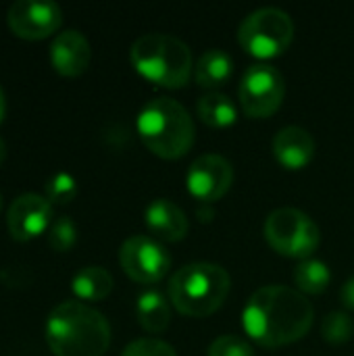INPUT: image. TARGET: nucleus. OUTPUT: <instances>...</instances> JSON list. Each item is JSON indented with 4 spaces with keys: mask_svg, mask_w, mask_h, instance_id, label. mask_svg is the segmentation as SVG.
<instances>
[{
    "mask_svg": "<svg viewBox=\"0 0 354 356\" xmlns=\"http://www.w3.org/2000/svg\"><path fill=\"white\" fill-rule=\"evenodd\" d=\"M315 321L313 305L288 286H263L246 302L242 325L248 338L265 348L303 340Z\"/></svg>",
    "mask_w": 354,
    "mask_h": 356,
    "instance_id": "nucleus-1",
    "label": "nucleus"
},
{
    "mask_svg": "<svg viewBox=\"0 0 354 356\" xmlns=\"http://www.w3.org/2000/svg\"><path fill=\"white\" fill-rule=\"evenodd\" d=\"M54 356H104L111 346V325L94 307L67 300L56 305L44 327Z\"/></svg>",
    "mask_w": 354,
    "mask_h": 356,
    "instance_id": "nucleus-2",
    "label": "nucleus"
},
{
    "mask_svg": "<svg viewBox=\"0 0 354 356\" xmlns=\"http://www.w3.org/2000/svg\"><path fill=\"white\" fill-rule=\"evenodd\" d=\"M144 146L167 161H177L190 152L196 129L188 111L173 98L159 96L148 100L136 121Z\"/></svg>",
    "mask_w": 354,
    "mask_h": 356,
    "instance_id": "nucleus-3",
    "label": "nucleus"
},
{
    "mask_svg": "<svg viewBox=\"0 0 354 356\" xmlns=\"http://www.w3.org/2000/svg\"><path fill=\"white\" fill-rule=\"evenodd\" d=\"M230 288V273L221 265L190 263L177 269L169 280V300L177 313L204 319L223 307Z\"/></svg>",
    "mask_w": 354,
    "mask_h": 356,
    "instance_id": "nucleus-4",
    "label": "nucleus"
},
{
    "mask_svg": "<svg viewBox=\"0 0 354 356\" xmlns=\"http://www.w3.org/2000/svg\"><path fill=\"white\" fill-rule=\"evenodd\" d=\"M129 58L144 79L167 90L184 88L194 71L190 46L169 33L140 35L131 44Z\"/></svg>",
    "mask_w": 354,
    "mask_h": 356,
    "instance_id": "nucleus-5",
    "label": "nucleus"
},
{
    "mask_svg": "<svg viewBox=\"0 0 354 356\" xmlns=\"http://www.w3.org/2000/svg\"><path fill=\"white\" fill-rule=\"evenodd\" d=\"M294 40L290 15L275 6L252 10L238 27L240 46L255 58H275L284 54Z\"/></svg>",
    "mask_w": 354,
    "mask_h": 356,
    "instance_id": "nucleus-6",
    "label": "nucleus"
},
{
    "mask_svg": "<svg viewBox=\"0 0 354 356\" xmlns=\"http://www.w3.org/2000/svg\"><path fill=\"white\" fill-rule=\"evenodd\" d=\"M267 244L282 257L309 259L321 244L319 225L303 211L284 207L269 213L263 227Z\"/></svg>",
    "mask_w": 354,
    "mask_h": 356,
    "instance_id": "nucleus-7",
    "label": "nucleus"
},
{
    "mask_svg": "<svg viewBox=\"0 0 354 356\" xmlns=\"http://www.w3.org/2000/svg\"><path fill=\"white\" fill-rule=\"evenodd\" d=\"M240 106L250 119L275 115L286 96V79L280 69L267 63L250 65L240 79Z\"/></svg>",
    "mask_w": 354,
    "mask_h": 356,
    "instance_id": "nucleus-8",
    "label": "nucleus"
},
{
    "mask_svg": "<svg viewBox=\"0 0 354 356\" xmlns=\"http://www.w3.org/2000/svg\"><path fill=\"white\" fill-rule=\"evenodd\" d=\"M121 269L136 284H156L171 267V254L150 236H131L119 248Z\"/></svg>",
    "mask_w": 354,
    "mask_h": 356,
    "instance_id": "nucleus-9",
    "label": "nucleus"
},
{
    "mask_svg": "<svg viewBox=\"0 0 354 356\" xmlns=\"http://www.w3.org/2000/svg\"><path fill=\"white\" fill-rule=\"evenodd\" d=\"M232 184H234V167L221 154L198 156L186 173L188 192L202 204H211L223 198L232 188Z\"/></svg>",
    "mask_w": 354,
    "mask_h": 356,
    "instance_id": "nucleus-10",
    "label": "nucleus"
},
{
    "mask_svg": "<svg viewBox=\"0 0 354 356\" xmlns=\"http://www.w3.org/2000/svg\"><path fill=\"white\" fill-rule=\"evenodd\" d=\"M6 21L19 38L40 40L61 27L63 10L54 0H17L10 4Z\"/></svg>",
    "mask_w": 354,
    "mask_h": 356,
    "instance_id": "nucleus-11",
    "label": "nucleus"
},
{
    "mask_svg": "<svg viewBox=\"0 0 354 356\" xmlns=\"http://www.w3.org/2000/svg\"><path fill=\"white\" fill-rule=\"evenodd\" d=\"M52 221V202L35 192H25L17 196L6 215L8 234L19 242L33 240L40 234L48 232Z\"/></svg>",
    "mask_w": 354,
    "mask_h": 356,
    "instance_id": "nucleus-12",
    "label": "nucleus"
},
{
    "mask_svg": "<svg viewBox=\"0 0 354 356\" xmlns=\"http://www.w3.org/2000/svg\"><path fill=\"white\" fill-rule=\"evenodd\" d=\"M92 58V48L88 38L77 29L61 31L50 46V60L52 67L67 77L81 75Z\"/></svg>",
    "mask_w": 354,
    "mask_h": 356,
    "instance_id": "nucleus-13",
    "label": "nucleus"
},
{
    "mask_svg": "<svg viewBox=\"0 0 354 356\" xmlns=\"http://www.w3.org/2000/svg\"><path fill=\"white\" fill-rule=\"evenodd\" d=\"M271 148L277 163L290 171L305 169L315 159V140L305 127L298 125H288L280 129L273 138Z\"/></svg>",
    "mask_w": 354,
    "mask_h": 356,
    "instance_id": "nucleus-14",
    "label": "nucleus"
},
{
    "mask_svg": "<svg viewBox=\"0 0 354 356\" xmlns=\"http://www.w3.org/2000/svg\"><path fill=\"white\" fill-rule=\"evenodd\" d=\"M144 221L152 238L159 242H179L188 236V219L184 211L167 198L152 200L146 207Z\"/></svg>",
    "mask_w": 354,
    "mask_h": 356,
    "instance_id": "nucleus-15",
    "label": "nucleus"
},
{
    "mask_svg": "<svg viewBox=\"0 0 354 356\" xmlns=\"http://www.w3.org/2000/svg\"><path fill=\"white\" fill-rule=\"evenodd\" d=\"M234 75V60L221 48H209L194 65V79L200 88L217 90L225 86Z\"/></svg>",
    "mask_w": 354,
    "mask_h": 356,
    "instance_id": "nucleus-16",
    "label": "nucleus"
},
{
    "mask_svg": "<svg viewBox=\"0 0 354 356\" xmlns=\"http://www.w3.org/2000/svg\"><path fill=\"white\" fill-rule=\"evenodd\" d=\"M136 317L148 334H163L171 325V300L159 290H148L136 302Z\"/></svg>",
    "mask_w": 354,
    "mask_h": 356,
    "instance_id": "nucleus-17",
    "label": "nucleus"
},
{
    "mask_svg": "<svg viewBox=\"0 0 354 356\" xmlns=\"http://www.w3.org/2000/svg\"><path fill=\"white\" fill-rule=\"evenodd\" d=\"M196 113L198 119L213 129H225L238 121V108L223 92H209L200 96L196 102Z\"/></svg>",
    "mask_w": 354,
    "mask_h": 356,
    "instance_id": "nucleus-18",
    "label": "nucleus"
},
{
    "mask_svg": "<svg viewBox=\"0 0 354 356\" xmlns=\"http://www.w3.org/2000/svg\"><path fill=\"white\" fill-rule=\"evenodd\" d=\"M71 290L77 298L88 300V302L104 300L113 290V275L104 267H98V265L81 267L73 275Z\"/></svg>",
    "mask_w": 354,
    "mask_h": 356,
    "instance_id": "nucleus-19",
    "label": "nucleus"
},
{
    "mask_svg": "<svg viewBox=\"0 0 354 356\" xmlns=\"http://www.w3.org/2000/svg\"><path fill=\"white\" fill-rule=\"evenodd\" d=\"M294 282L300 294H323L330 288L332 271L323 261L307 259L294 269Z\"/></svg>",
    "mask_w": 354,
    "mask_h": 356,
    "instance_id": "nucleus-20",
    "label": "nucleus"
},
{
    "mask_svg": "<svg viewBox=\"0 0 354 356\" xmlns=\"http://www.w3.org/2000/svg\"><path fill=\"white\" fill-rule=\"evenodd\" d=\"M321 336L330 344H344L354 336L353 317L344 311H332L321 321Z\"/></svg>",
    "mask_w": 354,
    "mask_h": 356,
    "instance_id": "nucleus-21",
    "label": "nucleus"
},
{
    "mask_svg": "<svg viewBox=\"0 0 354 356\" xmlns=\"http://www.w3.org/2000/svg\"><path fill=\"white\" fill-rule=\"evenodd\" d=\"M77 194V181L73 175L58 171L46 181V198L52 204H67L75 198Z\"/></svg>",
    "mask_w": 354,
    "mask_h": 356,
    "instance_id": "nucleus-22",
    "label": "nucleus"
},
{
    "mask_svg": "<svg viewBox=\"0 0 354 356\" xmlns=\"http://www.w3.org/2000/svg\"><path fill=\"white\" fill-rule=\"evenodd\" d=\"M75 240H77V227L69 217H56L48 227V244L58 252L69 250L75 244Z\"/></svg>",
    "mask_w": 354,
    "mask_h": 356,
    "instance_id": "nucleus-23",
    "label": "nucleus"
},
{
    "mask_svg": "<svg viewBox=\"0 0 354 356\" xmlns=\"http://www.w3.org/2000/svg\"><path fill=\"white\" fill-rule=\"evenodd\" d=\"M121 356H177L175 348L156 338H140L125 346Z\"/></svg>",
    "mask_w": 354,
    "mask_h": 356,
    "instance_id": "nucleus-24",
    "label": "nucleus"
},
{
    "mask_svg": "<svg viewBox=\"0 0 354 356\" xmlns=\"http://www.w3.org/2000/svg\"><path fill=\"white\" fill-rule=\"evenodd\" d=\"M209 356H255V350L238 336H221L209 346Z\"/></svg>",
    "mask_w": 354,
    "mask_h": 356,
    "instance_id": "nucleus-25",
    "label": "nucleus"
},
{
    "mask_svg": "<svg viewBox=\"0 0 354 356\" xmlns=\"http://www.w3.org/2000/svg\"><path fill=\"white\" fill-rule=\"evenodd\" d=\"M342 305L346 307V309H351L354 311V275L342 286Z\"/></svg>",
    "mask_w": 354,
    "mask_h": 356,
    "instance_id": "nucleus-26",
    "label": "nucleus"
},
{
    "mask_svg": "<svg viewBox=\"0 0 354 356\" xmlns=\"http://www.w3.org/2000/svg\"><path fill=\"white\" fill-rule=\"evenodd\" d=\"M4 111H6V100H4L2 88H0V121H2V117H4Z\"/></svg>",
    "mask_w": 354,
    "mask_h": 356,
    "instance_id": "nucleus-27",
    "label": "nucleus"
},
{
    "mask_svg": "<svg viewBox=\"0 0 354 356\" xmlns=\"http://www.w3.org/2000/svg\"><path fill=\"white\" fill-rule=\"evenodd\" d=\"M4 156H6V144H4V140L0 138V163L4 161Z\"/></svg>",
    "mask_w": 354,
    "mask_h": 356,
    "instance_id": "nucleus-28",
    "label": "nucleus"
},
{
    "mask_svg": "<svg viewBox=\"0 0 354 356\" xmlns=\"http://www.w3.org/2000/svg\"><path fill=\"white\" fill-rule=\"evenodd\" d=\"M0 209H2V196H0Z\"/></svg>",
    "mask_w": 354,
    "mask_h": 356,
    "instance_id": "nucleus-29",
    "label": "nucleus"
}]
</instances>
